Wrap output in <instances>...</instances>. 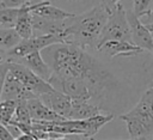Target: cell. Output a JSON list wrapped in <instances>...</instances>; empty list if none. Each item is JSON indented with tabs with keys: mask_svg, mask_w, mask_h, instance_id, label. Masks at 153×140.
Returning <instances> with one entry per match:
<instances>
[{
	"mask_svg": "<svg viewBox=\"0 0 153 140\" xmlns=\"http://www.w3.org/2000/svg\"><path fill=\"white\" fill-rule=\"evenodd\" d=\"M39 97L55 112H57L59 115H61L66 118H69V115L72 111L73 99L68 95H66L65 92H62L60 90L54 89L50 92L41 95Z\"/></svg>",
	"mask_w": 153,
	"mask_h": 140,
	"instance_id": "cell-11",
	"label": "cell"
},
{
	"mask_svg": "<svg viewBox=\"0 0 153 140\" xmlns=\"http://www.w3.org/2000/svg\"><path fill=\"white\" fill-rule=\"evenodd\" d=\"M43 56L60 78H78L87 81L96 92L100 106L102 98L114 84V75L86 49L73 43H55L43 49Z\"/></svg>",
	"mask_w": 153,
	"mask_h": 140,
	"instance_id": "cell-1",
	"label": "cell"
},
{
	"mask_svg": "<svg viewBox=\"0 0 153 140\" xmlns=\"http://www.w3.org/2000/svg\"><path fill=\"white\" fill-rule=\"evenodd\" d=\"M23 41V37L16 30V28H1L0 29V51L5 53Z\"/></svg>",
	"mask_w": 153,
	"mask_h": 140,
	"instance_id": "cell-18",
	"label": "cell"
},
{
	"mask_svg": "<svg viewBox=\"0 0 153 140\" xmlns=\"http://www.w3.org/2000/svg\"><path fill=\"white\" fill-rule=\"evenodd\" d=\"M145 24H148V23H153V8L145 16V20H143Z\"/></svg>",
	"mask_w": 153,
	"mask_h": 140,
	"instance_id": "cell-26",
	"label": "cell"
},
{
	"mask_svg": "<svg viewBox=\"0 0 153 140\" xmlns=\"http://www.w3.org/2000/svg\"><path fill=\"white\" fill-rule=\"evenodd\" d=\"M128 20L131 30V38L135 44L141 47L143 50H148L152 53L153 50V35L146 26L143 22H141L140 17H137L134 11H127Z\"/></svg>",
	"mask_w": 153,
	"mask_h": 140,
	"instance_id": "cell-9",
	"label": "cell"
},
{
	"mask_svg": "<svg viewBox=\"0 0 153 140\" xmlns=\"http://www.w3.org/2000/svg\"><path fill=\"white\" fill-rule=\"evenodd\" d=\"M152 54H153V50H152Z\"/></svg>",
	"mask_w": 153,
	"mask_h": 140,
	"instance_id": "cell-28",
	"label": "cell"
},
{
	"mask_svg": "<svg viewBox=\"0 0 153 140\" xmlns=\"http://www.w3.org/2000/svg\"><path fill=\"white\" fill-rule=\"evenodd\" d=\"M62 42L60 37L54 35H33L29 38H23V41L14 48L1 53V60H17L32 51L43 50L44 48Z\"/></svg>",
	"mask_w": 153,
	"mask_h": 140,
	"instance_id": "cell-7",
	"label": "cell"
},
{
	"mask_svg": "<svg viewBox=\"0 0 153 140\" xmlns=\"http://www.w3.org/2000/svg\"><path fill=\"white\" fill-rule=\"evenodd\" d=\"M54 89L60 90L68 95L72 99H84V101H92L96 104V92L91 87V85L78 78H60L57 75L51 74L50 79L48 80Z\"/></svg>",
	"mask_w": 153,
	"mask_h": 140,
	"instance_id": "cell-6",
	"label": "cell"
},
{
	"mask_svg": "<svg viewBox=\"0 0 153 140\" xmlns=\"http://www.w3.org/2000/svg\"><path fill=\"white\" fill-rule=\"evenodd\" d=\"M11 121H18V122H26V123H32V117L30 114L27 99H23L18 102L16 114Z\"/></svg>",
	"mask_w": 153,
	"mask_h": 140,
	"instance_id": "cell-21",
	"label": "cell"
},
{
	"mask_svg": "<svg viewBox=\"0 0 153 140\" xmlns=\"http://www.w3.org/2000/svg\"><path fill=\"white\" fill-rule=\"evenodd\" d=\"M11 61H18V62L24 63L25 66L31 68L36 74H38L41 78H43L45 80H49L51 74H53V69L49 66V63L45 61L41 50L32 51V53H30V54H27V55H25L20 59L11 60Z\"/></svg>",
	"mask_w": 153,
	"mask_h": 140,
	"instance_id": "cell-13",
	"label": "cell"
},
{
	"mask_svg": "<svg viewBox=\"0 0 153 140\" xmlns=\"http://www.w3.org/2000/svg\"><path fill=\"white\" fill-rule=\"evenodd\" d=\"M51 4L72 13H82L99 4V0H48Z\"/></svg>",
	"mask_w": 153,
	"mask_h": 140,
	"instance_id": "cell-17",
	"label": "cell"
},
{
	"mask_svg": "<svg viewBox=\"0 0 153 140\" xmlns=\"http://www.w3.org/2000/svg\"><path fill=\"white\" fill-rule=\"evenodd\" d=\"M0 65L5 66L7 72H10L14 77H17L26 87H29L38 97L43 93H47V92H50L51 90H54L53 85L48 80L41 78L31 68H29L27 66H25L22 62L11 61V60H1Z\"/></svg>",
	"mask_w": 153,
	"mask_h": 140,
	"instance_id": "cell-5",
	"label": "cell"
},
{
	"mask_svg": "<svg viewBox=\"0 0 153 140\" xmlns=\"http://www.w3.org/2000/svg\"><path fill=\"white\" fill-rule=\"evenodd\" d=\"M146 26L148 28V30H149L151 34L153 35V23H148V24H146Z\"/></svg>",
	"mask_w": 153,
	"mask_h": 140,
	"instance_id": "cell-27",
	"label": "cell"
},
{
	"mask_svg": "<svg viewBox=\"0 0 153 140\" xmlns=\"http://www.w3.org/2000/svg\"><path fill=\"white\" fill-rule=\"evenodd\" d=\"M32 0H1L0 7H18L24 4H27Z\"/></svg>",
	"mask_w": 153,
	"mask_h": 140,
	"instance_id": "cell-24",
	"label": "cell"
},
{
	"mask_svg": "<svg viewBox=\"0 0 153 140\" xmlns=\"http://www.w3.org/2000/svg\"><path fill=\"white\" fill-rule=\"evenodd\" d=\"M131 139H153V87L147 89L136 105L120 115Z\"/></svg>",
	"mask_w": 153,
	"mask_h": 140,
	"instance_id": "cell-3",
	"label": "cell"
},
{
	"mask_svg": "<svg viewBox=\"0 0 153 140\" xmlns=\"http://www.w3.org/2000/svg\"><path fill=\"white\" fill-rule=\"evenodd\" d=\"M100 106L91 103L90 101L84 99H73L72 104V111L69 115V118L73 120H82V118H90L93 116H97L100 114Z\"/></svg>",
	"mask_w": 153,
	"mask_h": 140,
	"instance_id": "cell-16",
	"label": "cell"
},
{
	"mask_svg": "<svg viewBox=\"0 0 153 140\" xmlns=\"http://www.w3.org/2000/svg\"><path fill=\"white\" fill-rule=\"evenodd\" d=\"M1 66V95L0 99H13V101H23V99H30L33 97H37L29 87H26L17 77L7 72L6 67Z\"/></svg>",
	"mask_w": 153,
	"mask_h": 140,
	"instance_id": "cell-8",
	"label": "cell"
},
{
	"mask_svg": "<svg viewBox=\"0 0 153 140\" xmlns=\"http://www.w3.org/2000/svg\"><path fill=\"white\" fill-rule=\"evenodd\" d=\"M33 35H54L62 39L63 32L68 25V18L63 20H51L32 13Z\"/></svg>",
	"mask_w": 153,
	"mask_h": 140,
	"instance_id": "cell-12",
	"label": "cell"
},
{
	"mask_svg": "<svg viewBox=\"0 0 153 140\" xmlns=\"http://www.w3.org/2000/svg\"><path fill=\"white\" fill-rule=\"evenodd\" d=\"M97 50L109 57H120V56L128 57V56L137 55L143 51V49L137 44L129 41H122V39L108 41L100 47H98Z\"/></svg>",
	"mask_w": 153,
	"mask_h": 140,
	"instance_id": "cell-10",
	"label": "cell"
},
{
	"mask_svg": "<svg viewBox=\"0 0 153 140\" xmlns=\"http://www.w3.org/2000/svg\"><path fill=\"white\" fill-rule=\"evenodd\" d=\"M108 17L109 11L98 4L88 11L68 18V25L62 36L63 42L76 44L84 49H96Z\"/></svg>",
	"mask_w": 153,
	"mask_h": 140,
	"instance_id": "cell-2",
	"label": "cell"
},
{
	"mask_svg": "<svg viewBox=\"0 0 153 140\" xmlns=\"http://www.w3.org/2000/svg\"><path fill=\"white\" fill-rule=\"evenodd\" d=\"M32 13L38 14L41 17H44L47 19H51V20H63V19H67V18L75 16V13L66 11V10L51 4L48 0H38L37 6L32 11Z\"/></svg>",
	"mask_w": 153,
	"mask_h": 140,
	"instance_id": "cell-15",
	"label": "cell"
},
{
	"mask_svg": "<svg viewBox=\"0 0 153 140\" xmlns=\"http://www.w3.org/2000/svg\"><path fill=\"white\" fill-rule=\"evenodd\" d=\"M153 0H133V11L134 13L142 18L152 10Z\"/></svg>",
	"mask_w": 153,
	"mask_h": 140,
	"instance_id": "cell-22",
	"label": "cell"
},
{
	"mask_svg": "<svg viewBox=\"0 0 153 140\" xmlns=\"http://www.w3.org/2000/svg\"><path fill=\"white\" fill-rule=\"evenodd\" d=\"M17 105H18V101H13V99H5L0 102V122L1 123L6 124L13 118Z\"/></svg>",
	"mask_w": 153,
	"mask_h": 140,
	"instance_id": "cell-20",
	"label": "cell"
},
{
	"mask_svg": "<svg viewBox=\"0 0 153 140\" xmlns=\"http://www.w3.org/2000/svg\"><path fill=\"white\" fill-rule=\"evenodd\" d=\"M118 2H120V0H99V5H102L109 12L112 11L118 5Z\"/></svg>",
	"mask_w": 153,
	"mask_h": 140,
	"instance_id": "cell-25",
	"label": "cell"
},
{
	"mask_svg": "<svg viewBox=\"0 0 153 140\" xmlns=\"http://www.w3.org/2000/svg\"><path fill=\"white\" fill-rule=\"evenodd\" d=\"M0 140H16V136L5 123H0Z\"/></svg>",
	"mask_w": 153,
	"mask_h": 140,
	"instance_id": "cell-23",
	"label": "cell"
},
{
	"mask_svg": "<svg viewBox=\"0 0 153 140\" xmlns=\"http://www.w3.org/2000/svg\"><path fill=\"white\" fill-rule=\"evenodd\" d=\"M20 14V6L18 7H0V26L14 28Z\"/></svg>",
	"mask_w": 153,
	"mask_h": 140,
	"instance_id": "cell-19",
	"label": "cell"
},
{
	"mask_svg": "<svg viewBox=\"0 0 153 140\" xmlns=\"http://www.w3.org/2000/svg\"><path fill=\"white\" fill-rule=\"evenodd\" d=\"M112 39H122V41L133 42L131 30H130V24L128 20L127 11L120 4L112 11L109 12V17L103 28L97 48L100 47L102 44H104L105 42L112 41ZM97 48H96V50H97Z\"/></svg>",
	"mask_w": 153,
	"mask_h": 140,
	"instance_id": "cell-4",
	"label": "cell"
},
{
	"mask_svg": "<svg viewBox=\"0 0 153 140\" xmlns=\"http://www.w3.org/2000/svg\"><path fill=\"white\" fill-rule=\"evenodd\" d=\"M27 104H29L32 121H61V120H66V117L59 115L53 109H50L38 96L27 99Z\"/></svg>",
	"mask_w": 153,
	"mask_h": 140,
	"instance_id": "cell-14",
	"label": "cell"
}]
</instances>
